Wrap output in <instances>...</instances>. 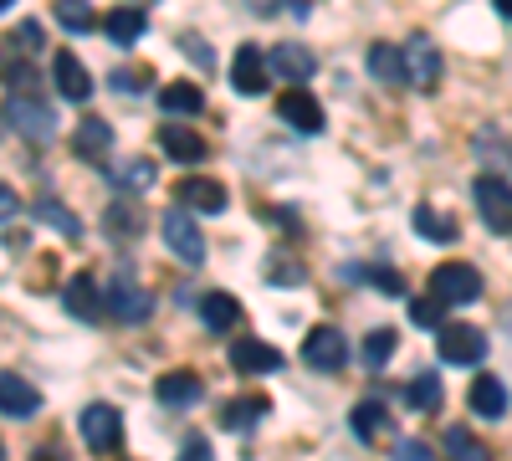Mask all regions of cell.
Segmentation results:
<instances>
[{
  "label": "cell",
  "instance_id": "cell-1",
  "mask_svg": "<svg viewBox=\"0 0 512 461\" xmlns=\"http://www.w3.org/2000/svg\"><path fill=\"white\" fill-rule=\"evenodd\" d=\"M6 123L31 144H47L57 134V113L41 103V93H11L6 98Z\"/></svg>",
  "mask_w": 512,
  "mask_h": 461
},
{
  "label": "cell",
  "instance_id": "cell-2",
  "mask_svg": "<svg viewBox=\"0 0 512 461\" xmlns=\"http://www.w3.org/2000/svg\"><path fill=\"white\" fill-rule=\"evenodd\" d=\"M108 313L113 318H123V323H144L149 313H154V292L134 277V272H128V267H118L113 272V282H108Z\"/></svg>",
  "mask_w": 512,
  "mask_h": 461
},
{
  "label": "cell",
  "instance_id": "cell-3",
  "mask_svg": "<svg viewBox=\"0 0 512 461\" xmlns=\"http://www.w3.org/2000/svg\"><path fill=\"white\" fill-rule=\"evenodd\" d=\"M472 200H477V211H482V221H487L492 236H512V185L502 175L472 180Z\"/></svg>",
  "mask_w": 512,
  "mask_h": 461
},
{
  "label": "cell",
  "instance_id": "cell-4",
  "mask_svg": "<svg viewBox=\"0 0 512 461\" xmlns=\"http://www.w3.org/2000/svg\"><path fill=\"white\" fill-rule=\"evenodd\" d=\"M82 441H88V451L93 456H113L118 446H123V415L113 410V405H88V410H82Z\"/></svg>",
  "mask_w": 512,
  "mask_h": 461
},
{
  "label": "cell",
  "instance_id": "cell-5",
  "mask_svg": "<svg viewBox=\"0 0 512 461\" xmlns=\"http://www.w3.org/2000/svg\"><path fill=\"white\" fill-rule=\"evenodd\" d=\"M436 349H441V359L446 364H482V354H487V333L477 328V323H441L436 328Z\"/></svg>",
  "mask_w": 512,
  "mask_h": 461
},
{
  "label": "cell",
  "instance_id": "cell-6",
  "mask_svg": "<svg viewBox=\"0 0 512 461\" xmlns=\"http://www.w3.org/2000/svg\"><path fill=\"white\" fill-rule=\"evenodd\" d=\"M431 298H441L446 308L451 303H477L482 298V272L466 267V262H446L431 272Z\"/></svg>",
  "mask_w": 512,
  "mask_h": 461
},
{
  "label": "cell",
  "instance_id": "cell-7",
  "mask_svg": "<svg viewBox=\"0 0 512 461\" xmlns=\"http://www.w3.org/2000/svg\"><path fill=\"white\" fill-rule=\"evenodd\" d=\"M303 364L318 369V374L344 369V364H349V339H344V333H338L333 323H318L308 339H303Z\"/></svg>",
  "mask_w": 512,
  "mask_h": 461
},
{
  "label": "cell",
  "instance_id": "cell-8",
  "mask_svg": "<svg viewBox=\"0 0 512 461\" xmlns=\"http://www.w3.org/2000/svg\"><path fill=\"white\" fill-rule=\"evenodd\" d=\"M400 52H405V77H410V88L431 93L436 82H441V52H436V41L425 36V31H415Z\"/></svg>",
  "mask_w": 512,
  "mask_h": 461
},
{
  "label": "cell",
  "instance_id": "cell-9",
  "mask_svg": "<svg viewBox=\"0 0 512 461\" xmlns=\"http://www.w3.org/2000/svg\"><path fill=\"white\" fill-rule=\"evenodd\" d=\"M159 231H164V246L175 251L185 267H200V262H205V236H200V226H195L185 211H164Z\"/></svg>",
  "mask_w": 512,
  "mask_h": 461
},
{
  "label": "cell",
  "instance_id": "cell-10",
  "mask_svg": "<svg viewBox=\"0 0 512 461\" xmlns=\"http://www.w3.org/2000/svg\"><path fill=\"white\" fill-rule=\"evenodd\" d=\"M267 82H272V62H267V52L241 47L236 62H231V88H236L241 98H262V93H267Z\"/></svg>",
  "mask_w": 512,
  "mask_h": 461
},
{
  "label": "cell",
  "instance_id": "cell-11",
  "mask_svg": "<svg viewBox=\"0 0 512 461\" xmlns=\"http://www.w3.org/2000/svg\"><path fill=\"white\" fill-rule=\"evenodd\" d=\"M277 113H282V123H292L297 134H323V103L308 88H287L277 98Z\"/></svg>",
  "mask_w": 512,
  "mask_h": 461
},
{
  "label": "cell",
  "instance_id": "cell-12",
  "mask_svg": "<svg viewBox=\"0 0 512 461\" xmlns=\"http://www.w3.org/2000/svg\"><path fill=\"white\" fill-rule=\"evenodd\" d=\"M52 82H57V98H67V103L93 98V77H88V67H82L77 52H57L52 57Z\"/></svg>",
  "mask_w": 512,
  "mask_h": 461
},
{
  "label": "cell",
  "instance_id": "cell-13",
  "mask_svg": "<svg viewBox=\"0 0 512 461\" xmlns=\"http://www.w3.org/2000/svg\"><path fill=\"white\" fill-rule=\"evenodd\" d=\"M267 62H272V72H277L282 82H292V88H303V82L318 72V57H313L308 47H297V41H282V47H272Z\"/></svg>",
  "mask_w": 512,
  "mask_h": 461
},
{
  "label": "cell",
  "instance_id": "cell-14",
  "mask_svg": "<svg viewBox=\"0 0 512 461\" xmlns=\"http://www.w3.org/2000/svg\"><path fill=\"white\" fill-rule=\"evenodd\" d=\"M72 149H77V159L103 164V159H108V149H113V123H108V118H98V113H88V118L77 123V134H72Z\"/></svg>",
  "mask_w": 512,
  "mask_h": 461
},
{
  "label": "cell",
  "instance_id": "cell-15",
  "mask_svg": "<svg viewBox=\"0 0 512 461\" xmlns=\"http://www.w3.org/2000/svg\"><path fill=\"white\" fill-rule=\"evenodd\" d=\"M154 395H159V405H169V410H185V405H195V400L205 395V385H200L195 369H169V374H159Z\"/></svg>",
  "mask_w": 512,
  "mask_h": 461
},
{
  "label": "cell",
  "instance_id": "cell-16",
  "mask_svg": "<svg viewBox=\"0 0 512 461\" xmlns=\"http://www.w3.org/2000/svg\"><path fill=\"white\" fill-rule=\"evenodd\" d=\"M159 149H164V159H175V164H200L210 154V144L195 129H185V123H164V129H159Z\"/></svg>",
  "mask_w": 512,
  "mask_h": 461
},
{
  "label": "cell",
  "instance_id": "cell-17",
  "mask_svg": "<svg viewBox=\"0 0 512 461\" xmlns=\"http://www.w3.org/2000/svg\"><path fill=\"white\" fill-rule=\"evenodd\" d=\"M231 369L236 374H277L282 369V354L262 339H236L231 344Z\"/></svg>",
  "mask_w": 512,
  "mask_h": 461
},
{
  "label": "cell",
  "instance_id": "cell-18",
  "mask_svg": "<svg viewBox=\"0 0 512 461\" xmlns=\"http://www.w3.org/2000/svg\"><path fill=\"white\" fill-rule=\"evenodd\" d=\"M41 410V390L26 385L21 374L0 369V415H36Z\"/></svg>",
  "mask_w": 512,
  "mask_h": 461
},
{
  "label": "cell",
  "instance_id": "cell-19",
  "mask_svg": "<svg viewBox=\"0 0 512 461\" xmlns=\"http://www.w3.org/2000/svg\"><path fill=\"white\" fill-rule=\"evenodd\" d=\"M226 185L221 180H180V205L185 211H200V216H216L226 211Z\"/></svg>",
  "mask_w": 512,
  "mask_h": 461
},
{
  "label": "cell",
  "instance_id": "cell-20",
  "mask_svg": "<svg viewBox=\"0 0 512 461\" xmlns=\"http://www.w3.org/2000/svg\"><path fill=\"white\" fill-rule=\"evenodd\" d=\"M62 298H67V313L82 318V323H98V318H103V298H98V287H93L88 272H77V277L62 287Z\"/></svg>",
  "mask_w": 512,
  "mask_h": 461
},
{
  "label": "cell",
  "instance_id": "cell-21",
  "mask_svg": "<svg viewBox=\"0 0 512 461\" xmlns=\"http://www.w3.org/2000/svg\"><path fill=\"white\" fill-rule=\"evenodd\" d=\"M466 400H472V410L482 415V421H497V415L507 410V390H502L497 374H477L472 390H466Z\"/></svg>",
  "mask_w": 512,
  "mask_h": 461
},
{
  "label": "cell",
  "instance_id": "cell-22",
  "mask_svg": "<svg viewBox=\"0 0 512 461\" xmlns=\"http://www.w3.org/2000/svg\"><path fill=\"white\" fill-rule=\"evenodd\" d=\"M236 318H241V303L231 298V292H205V298H200V323L210 333H231Z\"/></svg>",
  "mask_w": 512,
  "mask_h": 461
},
{
  "label": "cell",
  "instance_id": "cell-23",
  "mask_svg": "<svg viewBox=\"0 0 512 461\" xmlns=\"http://www.w3.org/2000/svg\"><path fill=\"white\" fill-rule=\"evenodd\" d=\"M144 11H134V6H118V11H108L103 16V36L113 41V47H134V41L144 36Z\"/></svg>",
  "mask_w": 512,
  "mask_h": 461
},
{
  "label": "cell",
  "instance_id": "cell-24",
  "mask_svg": "<svg viewBox=\"0 0 512 461\" xmlns=\"http://www.w3.org/2000/svg\"><path fill=\"white\" fill-rule=\"evenodd\" d=\"M159 108L175 113V118H195V113H205V93L195 88V82H164V88H159Z\"/></svg>",
  "mask_w": 512,
  "mask_h": 461
},
{
  "label": "cell",
  "instance_id": "cell-25",
  "mask_svg": "<svg viewBox=\"0 0 512 461\" xmlns=\"http://www.w3.org/2000/svg\"><path fill=\"white\" fill-rule=\"evenodd\" d=\"M364 67H369L379 82H390V88H395V82H405V52L390 47V41H374L369 57H364Z\"/></svg>",
  "mask_w": 512,
  "mask_h": 461
},
{
  "label": "cell",
  "instance_id": "cell-26",
  "mask_svg": "<svg viewBox=\"0 0 512 461\" xmlns=\"http://www.w3.org/2000/svg\"><path fill=\"white\" fill-rule=\"evenodd\" d=\"M349 426H354V436H359V441H369V446H374V441L384 436V426H390V415H384V405H379V400H359V405L349 410Z\"/></svg>",
  "mask_w": 512,
  "mask_h": 461
},
{
  "label": "cell",
  "instance_id": "cell-27",
  "mask_svg": "<svg viewBox=\"0 0 512 461\" xmlns=\"http://www.w3.org/2000/svg\"><path fill=\"white\" fill-rule=\"evenodd\" d=\"M446 456L451 461H492V446L477 441L466 426H446Z\"/></svg>",
  "mask_w": 512,
  "mask_h": 461
},
{
  "label": "cell",
  "instance_id": "cell-28",
  "mask_svg": "<svg viewBox=\"0 0 512 461\" xmlns=\"http://www.w3.org/2000/svg\"><path fill=\"white\" fill-rule=\"evenodd\" d=\"M267 410H272V405H267L262 395H251V400H231V405L221 410V426H226V431H251Z\"/></svg>",
  "mask_w": 512,
  "mask_h": 461
},
{
  "label": "cell",
  "instance_id": "cell-29",
  "mask_svg": "<svg viewBox=\"0 0 512 461\" xmlns=\"http://www.w3.org/2000/svg\"><path fill=\"white\" fill-rule=\"evenodd\" d=\"M405 405H410L415 415L441 410V380H436V374H415V380L405 385Z\"/></svg>",
  "mask_w": 512,
  "mask_h": 461
},
{
  "label": "cell",
  "instance_id": "cell-30",
  "mask_svg": "<svg viewBox=\"0 0 512 461\" xmlns=\"http://www.w3.org/2000/svg\"><path fill=\"white\" fill-rule=\"evenodd\" d=\"M415 231L425 236V241H436V246H451L461 231H456V221H446L441 211H431V205H415Z\"/></svg>",
  "mask_w": 512,
  "mask_h": 461
},
{
  "label": "cell",
  "instance_id": "cell-31",
  "mask_svg": "<svg viewBox=\"0 0 512 461\" xmlns=\"http://www.w3.org/2000/svg\"><path fill=\"white\" fill-rule=\"evenodd\" d=\"M36 216L47 221V226H52L57 236H67V241H82V226H77V216L67 211L62 200H36Z\"/></svg>",
  "mask_w": 512,
  "mask_h": 461
},
{
  "label": "cell",
  "instance_id": "cell-32",
  "mask_svg": "<svg viewBox=\"0 0 512 461\" xmlns=\"http://www.w3.org/2000/svg\"><path fill=\"white\" fill-rule=\"evenodd\" d=\"M52 16H57V26L62 31H93V6L88 0H52Z\"/></svg>",
  "mask_w": 512,
  "mask_h": 461
},
{
  "label": "cell",
  "instance_id": "cell-33",
  "mask_svg": "<svg viewBox=\"0 0 512 461\" xmlns=\"http://www.w3.org/2000/svg\"><path fill=\"white\" fill-rule=\"evenodd\" d=\"M472 154H477L482 164H497V175L512 164V149H507V144H502V134H492V129H482V134L472 139Z\"/></svg>",
  "mask_w": 512,
  "mask_h": 461
},
{
  "label": "cell",
  "instance_id": "cell-34",
  "mask_svg": "<svg viewBox=\"0 0 512 461\" xmlns=\"http://www.w3.org/2000/svg\"><path fill=\"white\" fill-rule=\"evenodd\" d=\"M113 185H118V190H134V195H144V190L154 185V164H149V159H128L123 170L113 175Z\"/></svg>",
  "mask_w": 512,
  "mask_h": 461
},
{
  "label": "cell",
  "instance_id": "cell-35",
  "mask_svg": "<svg viewBox=\"0 0 512 461\" xmlns=\"http://www.w3.org/2000/svg\"><path fill=\"white\" fill-rule=\"evenodd\" d=\"M395 359V328H374L369 339H364V364L369 369H384Z\"/></svg>",
  "mask_w": 512,
  "mask_h": 461
},
{
  "label": "cell",
  "instance_id": "cell-36",
  "mask_svg": "<svg viewBox=\"0 0 512 461\" xmlns=\"http://www.w3.org/2000/svg\"><path fill=\"white\" fill-rule=\"evenodd\" d=\"M410 323L415 328H441L446 323V303L441 298H410Z\"/></svg>",
  "mask_w": 512,
  "mask_h": 461
},
{
  "label": "cell",
  "instance_id": "cell-37",
  "mask_svg": "<svg viewBox=\"0 0 512 461\" xmlns=\"http://www.w3.org/2000/svg\"><path fill=\"white\" fill-rule=\"evenodd\" d=\"M6 88H11V93H41V77H36L31 62H11V67H6Z\"/></svg>",
  "mask_w": 512,
  "mask_h": 461
},
{
  "label": "cell",
  "instance_id": "cell-38",
  "mask_svg": "<svg viewBox=\"0 0 512 461\" xmlns=\"http://www.w3.org/2000/svg\"><path fill=\"white\" fill-rule=\"evenodd\" d=\"M108 231L134 241V236L144 231V226H139V211H128V205H108Z\"/></svg>",
  "mask_w": 512,
  "mask_h": 461
},
{
  "label": "cell",
  "instance_id": "cell-39",
  "mask_svg": "<svg viewBox=\"0 0 512 461\" xmlns=\"http://www.w3.org/2000/svg\"><path fill=\"white\" fill-rule=\"evenodd\" d=\"M272 262H277V267H267V282H277V287H282V282H287V287H297V282L308 277L297 262H287V267H282V257H272Z\"/></svg>",
  "mask_w": 512,
  "mask_h": 461
},
{
  "label": "cell",
  "instance_id": "cell-40",
  "mask_svg": "<svg viewBox=\"0 0 512 461\" xmlns=\"http://www.w3.org/2000/svg\"><path fill=\"white\" fill-rule=\"evenodd\" d=\"M390 461H436V456H431V446H425V441H395Z\"/></svg>",
  "mask_w": 512,
  "mask_h": 461
},
{
  "label": "cell",
  "instance_id": "cell-41",
  "mask_svg": "<svg viewBox=\"0 0 512 461\" xmlns=\"http://www.w3.org/2000/svg\"><path fill=\"white\" fill-rule=\"evenodd\" d=\"M16 47L41 52V47H47V36H41V26H36V21H21V26H16Z\"/></svg>",
  "mask_w": 512,
  "mask_h": 461
},
{
  "label": "cell",
  "instance_id": "cell-42",
  "mask_svg": "<svg viewBox=\"0 0 512 461\" xmlns=\"http://www.w3.org/2000/svg\"><path fill=\"white\" fill-rule=\"evenodd\" d=\"M369 282H374V287H384V292H395V298L405 292V282H400V272H395V267H369Z\"/></svg>",
  "mask_w": 512,
  "mask_h": 461
},
{
  "label": "cell",
  "instance_id": "cell-43",
  "mask_svg": "<svg viewBox=\"0 0 512 461\" xmlns=\"http://www.w3.org/2000/svg\"><path fill=\"white\" fill-rule=\"evenodd\" d=\"M108 82H113V93H139V88H144V72H123V67H118Z\"/></svg>",
  "mask_w": 512,
  "mask_h": 461
},
{
  "label": "cell",
  "instance_id": "cell-44",
  "mask_svg": "<svg viewBox=\"0 0 512 461\" xmlns=\"http://www.w3.org/2000/svg\"><path fill=\"white\" fill-rule=\"evenodd\" d=\"M175 461H216V456H210V446H205V436H190V441H185V451H180Z\"/></svg>",
  "mask_w": 512,
  "mask_h": 461
},
{
  "label": "cell",
  "instance_id": "cell-45",
  "mask_svg": "<svg viewBox=\"0 0 512 461\" xmlns=\"http://www.w3.org/2000/svg\"><path fill=\"white\" fill-rule=\"evenodd\" d=\"M16 211H21V195H16L11 185H0V221H11Z\"/></svg>",
  "mask_w": 512,
  "mask_h": 461
},
{
  "label": "cell",
  "instance_id": "cell-46",
  "mask_svg": "<svg viewBox=\"0 0 512 461\" xmlns=\"http://www.w3.org/2000/svg\"><path fill=\"white\" fill-rule=\"evenodd\" d=\"M185 52H190V62H195V67H205V72H210V47H200L195 36H185Z\"/></svg>",
  "mask_w": 512,
  "mask_h": 461
},
{
  "label": "cell",
  "instance_id": "cell-47",
  "mask_svg": "<svg viewBox=\"0 0 512 461\" xmlns=\"http://www.w3.org/2000/svg\"><path fill=\"white\" fill-rule=\"evenodd\" d=\"M277 6H282V0H251V11H256V16H272Z\"/></svg>",
  "mask_w": 512,
  "mask_h": 461
},
{
  "label": "cell",
  "instance_id": "cell-48",
  "mask_svg": "<svg viewBox=\"0 0 512 461\" xmlns=\"http://www.w3.org/2000/svg\"><path fill=\"white\" fill-rule=\"evenodd\" d=\"M497 16H507V21H512V0H497Z\"/></svg>",
  "mask_w": 512,
  "mask_h": 461
},
{
  "label": "cell",
  "instance_id": "cell-49",
  "mask_svg": "<svg viewBox=\"0 0 512 461\" xmlns=\"http://www.w3.org/2000/svg\"><path fill=\"white\" fill-rule=\"evenodd\" d=\"M6 6H16V0H0V11H6Z\"/></svg>",
  "mask_w": 512,
  "mask_h": 461
},
{
  "label": "cell",
  "instance_id": "cell-50",
  "mask_svg": "<svg viewBox=\"0 0 512 461\" xmlns=\"http://www.w3.org/2000/svg\"><path fill=\"white\" fill-rule=\"evenodd\" d=\"M0 461H6V446H0Z\"/></svg>",
  "mask_w": 512,
  "mask_h": 461
}]
</instances>
